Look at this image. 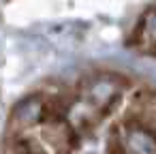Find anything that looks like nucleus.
<instances>
[{"label":"nucleus","instance_id":"2","mask_svg":"<svg viewBox=\"0 0 156 154\" xmlns=\"http://www.w3.org/2000/svg\"><path fill=\"white\" fill-rule=\"evenodd\" d=\"M115 86L111 84V81H107V79H101V81H96V84H92L90 86V90H88V98L96 105V107H101V105H107L113 96H115Z\"/></svg>","mask_w":156,"mask_h":154},{"label":"nucleus","instance_id":"5","mask_svg":"<svg viewBox=\"0 0 156 154\" xmlns=\"http://www.w3.org/2000/svg\"><path fill=\"white\" fill-rule=\"evenodd\" d=\"M145 30H147V34H150L152 39H156V13L147 17V24H145Z\"/></svg>","mask_w":156,"mask_h":154},{"label":"nucleus","instance_id":"4","mask_svg":"<svg viewBox=\"0 0 156 154\" xmlns=\"http://www.w3.org/2000/svg\"><path fill=\"white\" fill-rule=\"evenodd\" d=\"M15 116H17L20 122L32 124V122H37L39 116H41V103H39L37 98H30V101H26V103H22V105L17 107Z\"/></svg>","mask_w":156,"mask_h":154},{"label":"nucleus","instance_id":"3","mask_svg":"<svg viewBox=\"0 0 156 154\" xmlns=\"http://www.w3.org/2000/svg\"><path fill=\"white\" fill-rule=\"evenodd\" d=\"M126 148L130 152H137V154L139 152L147 154V152H156V141H154V137H150L143 131H130L126 137Z\"/></svg>","mask_w":156,"mask_h":154},{"label":"nucleus","instance_id":"1","mask_svg":"<svg viewBox=\"0 0 156 154\" xmlns=\"http://www.w3.org/2000/svg\"><path fill=\"white\" fill-rule=\"evenodd\" d=\"M86 24L79 22H56V24H47L41 26L43 39H47L49 43L58 45V47H73L77 45L83 34H86Z\"/></svg>","mask_w":156,"mask_h":154}]
</instances>
